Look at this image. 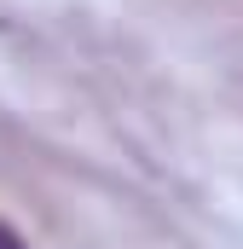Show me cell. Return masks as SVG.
Instances as JSON below:
<instances>
[{
    "mask_svg": "<svg viewBox=\"0 0 243 249\" xmlns=\"http://www.w3.org/2000/svg\"><path fill=\"white\" fill-rule=\"evenodd\" d=\"M0 249H29V244H23V238H17V232H12V226L0 220Z\"/></svg>",
    "mask_w": 243,
    "mask_h": 249,
    "instance_id": "1",
    "label": "cell"
}]
</instances>
